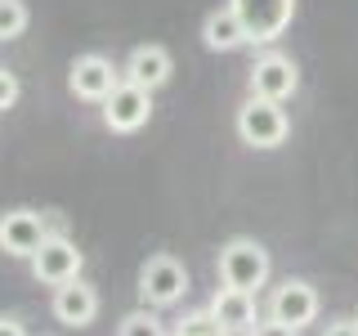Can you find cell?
I'll return each instance as SVG.
<instances>
[{"label": "cell", "mask_w": 358, "mask_h": 336, "mask_svg": "<svg viewBox=\"0 0 358 336\" xmlns=\"http://www.w3.org/2000/svg\"><path fill=\"white\" fill-rule=\"evenodd\" d=\"M220 336H255V328H229V332H220Z\"/></svg>", "instance_id": "cell-21"}, {"label": "cell", "mask_w": 358, "mask_h": 336, "mask_svg": "<svg viewBox=\"0 0 358 336\" xmlns=\"http://www.w3.org/2000/svg\"><path fill=\"white\" fill-rule=\"evenodd\" d=\"M67 85H72V94L85 99V104H103L112 90L121 85V72L112 67V59H103V54H81V59L72 63Z\"/></svg>", "instance_id": "cell-10"}, {"label": "cell", "mask_w": 358, "mask_h": 336, "mask_svg": "<svg viewBox=\"0 0 358 336\" xmlns=\"http://www.w3.org/2000/svg\"><path fill=\"white\" fill-rule=\"evenodd\" d=\"M229 9L242 18L251 45H273L296 18V0H229Z\"/></svg>", "instance_id": "cell-4"}, {"label": "cell", "mask_w": 358, "mask_h": 336, "mask_svg": "<svg viewBox=\"0 0 358 336\" xmlns=\"http://www.w3.org/2000/svg\"><path fill=\"white\" fill-rule=\"evenodd\" d=\"M273 274V260L255 238H229L220 246V283L238 291H260Z\"/></svg>", "instance_id": "cell-1"}, {"label": "cell", "mask_w": 358, "mask_h": 336, "mask_svg": "<svg viewBox=\"0 0 358 336\" xmlns=\"http://www.w3.org/2000/svg\"><path fill=\"white\" fill-rule=\"evenodd\" d=\"M291 134V117L282 104H273V99H246L238 108V139L251 144V148H278V144H287Z\"/></svg>", "instance_id": "cell-2"}, {"label": "cell", "mask_w": 358, "mask_h": 336, "mask_svg": "<svg viewBox=\"0 0 358 336\" xmlns=\"http://www.w3.org/2000/svg\"><path fill=\"white\" fill-rule=\"evenodd\" d=\"M210 314L224 332L229 328H260V309H255V291H238V287H220L210 296Z\"/></svg>", "instance_id": "cell-13"}, {"label": "cell", "mask_w": 358, "mask_h": 336, "mask_svg": "<svg viewBox=\"0 0 358 336\" xmlns=\"http://www.w3.org/2000/svg\"><path fill=\"white\" fill-rule=\"evenodd\" d=\"M201 41H206V50L229 54V50H242L251 36H246L242 18L233 14L229 5H224V9H210V14H206V22H201Z\"/></svg>", "instance_id": "cell-14"}, {"label": "cell", "mask_w": 358, "mask_h": 336, "mask_svg": "<svg viewBox=\"0 0 358 336\" xmlns=\"http://www.w3.org/2000/svg\"><path fill=\"white\" fill-rule=\"evenodd\" d=\"M54 318L63 328H90L99 318V291L85 278H72V283L54 287Z\"/></svg>", "instance_id": "cell-11"}, {"label": "cell", "mask_w": 358, "mask_h": 336, "mask_svg": "<svg viewBox=\"0 0 358 336\" xmlns=\"http://www.w3.org/2000/svg\"><path fill=\"white\" fill-rule=\"evenodd\" d=\"M18 94H22L18 76L9 72V67H0V112H5V108H14V104H18Z\"/></svg>", "instance_id": "cell-17"}, {"label": "cell", "mask_w": 358, "mask_h": 336, "mask_svg": "<svg viewBox=\"0 0 358 336\" xmlns=\"http://www.w3.org/2000/svg\"><path fill=\"white\" fill-rule=\"evenodd\" d=\"M322 336H358V318H331Z\"/></svg>", "instance_id": "cell-18"}, {"label": "cell", "mask_w": 358, "mask_h": 336, "mask_svg": "<svg viewBox=\"0 0 358 336\" xmlns=\"http://www.w3.org/2000/svg\"><path fill=\"white\" fill-rule=\"evenodd\" d=\"M300 90V67L291 54L268 50L251 63V94L255 99H273V104H287L291 94Z\"/></svg>", "instance_id": "cell-6"}, {"label": "cell", "mask_w": 358, "mask_h": 336, "mask_svg": "<svg viewBox=\"0 0 358 336\" xmlns=\"http://www.w3.org/2000/svg\"><path fill=\"white\" fill-rule=\"evenodd\" d=\"M27 31V5L22 0H0V41H14Z\"/></svg>", "instance_id": "cell-16"}, {"label": "cell", "mask_w": 358, "mask_h": 336, "mask_svg": "<svg viewBox=\"0 0 358 336\" xmlns=\"http://www.w3.org/2000/svg\"><path fill=\"white\" fill-rule=\"evenodd\" d=\"M184 291H188V269L175 260V255H152L148 265L139 269V300L148 309H171L184 300Z\"/></svg>", "instance_id": "cell-3"}, {"label": "cell", "mask_w": 358, "mask_h": 336, "mask_svg": "<svg viewBox=\"0 0 358 336\" xmlns=\"http://www.w3.org/2000/svg\"><path fill=\"white\" fill-rule=\"evenodd\" d=\"M0 336H27V332H22L18 318H5V314H0Z\"/></svg>", "instance_id": "cell-20"}, {"label": "cell", "mask_w": 358, "mask_h": 336, "mask_svg": "<svg viewBox=\"0 0 358 336\" xmlns=\"http://www.w3.org/2000/svg\"><path fill=\"white\" fill-rule=\"evenodd\" d=\"M117 336H166V323L157 318L148 305H143V309H134V314H126V318H121Z\"/></svg>", "instance_id": "cell-15"}, {"label": "cell", "mask_w": 358, "mask_h": 336, "mask_svg": "<svg viewBox=\"0 0 358 336\" xmlns=\"http://www.w3.org/2000/svg\"><path fill=\"white\" fill-rule=\"evenodd\" d=\"M148 117H152V90H143V85L121 81V85L103 99V126L117 130V134L143 130V126H148Z\"/></svg>", "instance_id": "cell-7"}, {"label": "cell", "mask_w": 358, "mask_h": 336, "mask_svg": "<svg viewBox=\"0 0 358 336\" xmlns=\"http://www.w3.org/2000/svg\"><path fill=\"white\" fill-rule=\"evenodd\" d=\"M81 265H85V255L76 251V242L59 238V233H50V238L41 242V251L31 255V274H36V283H45V287H63V283H72V278H81Z\"/></svg>", "instance_id": "cell-8"}, {"label": "cell", "mask_w": 358, "mask_h": 336, "mask_svg": "<svg viewBox=\"0 0 358 336\" xmlns=\"http://www.w3.org/2000/svg\"><path fill=\"white\" fill-rule=\"evenodd\" d=\"M255 336H300L296 328H287V323H273V318H264L260 328H255Z\"/></svg>", "instance_id": "cell-19"}, {"label": "cell", "mask_w": 358, "mask_h": 336, "mask_svg": "<svg viewBox=\"0 0 358 336\" xmlns=\"http://www.w3.org/2000/svg\"><path fill=\"white\" fill-rule=\"evenodd\" d=\"M322 300H318V287L305 283V278H287V283H278L268 291V318L273 323H287V328H309L313 318H318Z\"/></svg>", "instance_id": "cell-5"}, {"label": "cell", "mask_w": 358, "mask_h": 336, "mask_svg": "<svg viewBox=\"0 0 358 336\" xmlns=\"http://www.w3.org/2000/svg\"><path fill=\"white\" fill-rule=\"evenodd\" d=\"M171 72H175V59H171V50H162V45H139V50H130V59H126V81L143 85V90H162L171 81Z\"/></svg>", "instance_id": "cell-12"}, {"label": "cell", "mask_w": 358, "mask_h": 336, "mask_svg": "<svg viewBox=\"0 0 358 336\" xmlns=\"http://www.w3.org/2000/svg\"><path fill=\"white\" fill-rule=\"evenodd\" d=\"M50 238V229H45V216L41 211H5L0 216V251L5 255H18V260H31V255L41 251V242Z\"/></svg>", "instance_id": "cell-9"}]
</instances>
